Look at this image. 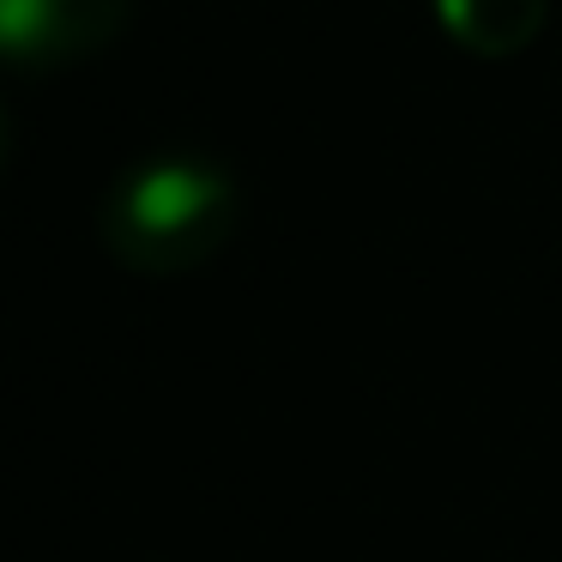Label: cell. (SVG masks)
<instances>
[{
	"mask_svg": "<svg viewBox=\"0 0 562 562\" xmlns=\"http://www.w3.org/2000/svg\"><path fill=\"white\" fill-rule=\"evenodd\" d=\"M544 13L550 0H436V25L477 61H508V55L532 49Z\"/></svg>",
	"mask_w": 562,
	"mask_h": 562,
	"instance_id": "cell-3",
	"label": "cell"
},
{
	"mask_svg": "<svg viewBox=\"0 0 562 562\" xmlns=\"http://www.w3.org/2000/svg\"><path fill=\"white\" fill-rule=\"evenodd\" d=\"M7 151H13V127H7V110H0V170H7Z\"/></svg>",
	"mask_w": 562,
	"mask_h": 562,
	"instance_id": "cell-4",
	"label": "cell"
},
{
	"mask_svg": "<svg viewBox=\"0 0 562 562\" xmlns=\"http://www.w3.org/2000/svg\"><path fill=\"white\" fill-rule=\"evenodd\" d=\"M139 0H0V67L55 74L115 49Z\"/></svg>",
	"mask_w": 562,
	"mask_h": 562,
	"instance_id": "cell-2",
	"label": "cell"
},
{
	"mask_svg": "<svg viewBox=\"0 0 562 562\" xmlns=\"http://www.w3.org/2000/svg\"><path fill=\"white\" fill-rule=\"evenodd\" d=\"M243 224V188L218 158L164 146L134 158L98 200V243L139 279L200 272L231 248Z\"/></svg>",
	"mask_w": 562,
	"mask_h": 562,
	"instance_id": "cell-1",
	"label": "cell"
}]
</instances>
